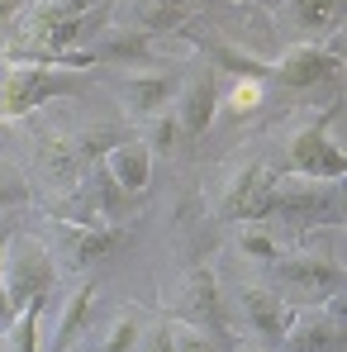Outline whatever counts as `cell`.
Returning a JSON list of instances; mask_svg holds the SVG:
<instances>
[{"label":"cell","instance_id":"6da1fadb","mask_svg":"<svg viewBox=\"0 0 347 352\" xmlns=\"http://www.w3.org/2000/svg\"><path fill=\"white\" fill-rule=\"evenodd\" d=\"M86 86H91V76H81V72H62V67H43V62L19 58V67H10L0 76V119H24L38 105L76 96Z\"/></svg>","mask_w":347,"mask_h":352},{"label":"cell","instance_id":"7a4b0ae2","mask_svg":"<svg viewBox=\"0 0 347 352\" xmlns=\"http://www.w3.org/2000/svg\"><path fill=\"white\" fill-rule=\"evenodd\" d=\"M58 281V262L38 238H10L0 257V286L10 291L14 309H24L34 295H48Z\"/></svg>","mask_w":347,"mask_h":352},{"label":"cell","instance_id":"3957f363","mask_svg":"<svg viewBox=\"0 0 347 352\" xmlns=\"http://www.w3.org/2000/svg\"><path fill=\"white\" fill-rule=\"evenodd\" d=\"M286 167H290V176H300V181L338 186V181L347 176V153L324 133V124H309V129H300V133L290 138Z\"/></svg>","mask_w":347,"mask_h":352},{"label":"cell","instance_id":"277c9868","mask_svg":"<svg viewBox=\"0 0 347 352\" xmlns=\"http://www.w3.org/2000/svg\"><path fill=\"white\" fill-rule=\"evenodd\" d=\"M271 267L295 300H328L343 291V262L328 252H295V257H276Z\"/></svg>","mask_w":347,"mask_h":352},{"label":"cell","instance_id":"5b68a950","mask_svg":"<svg viewBox=\"0 0 347 352\" xmlns=\"http://www.w3.org/2000/svg\"><path fill=\"white\" fill-rule=\"evenodd\" d=\"M58 238V252H67V267H91V262H105L124 243V229H105V224H76V219H58L53 224Z\"/></svg>","mask_w":347,"mask_h":352},{"label":"cell","instance_id":"8992f818","mask_svg":"<svg viewBox=\"0 0 347 352\" xmlns=\"http://www.w3.org/2000/svg\"><path fill=\"white\" fill-rule=\"evenodd\" d=\"M176 91H181V76H172V72H128V76L119 81V96H124L128 119L167 115V105L176 100Z\"/></svg>","mask_w":347,"mask_h":352},{"label":"cell","instance_id":"52a82bcc","mask_svg":"<svg viewBox=\"0 0 347 352\" xmlns=\"http://www.w3.org/2000/svg\"><path fill=\"white\" fill-rule=\"evenodd\" d=\"M338 72V48H319V43H295L281 53V62L271 67V76L286 91H309L319 81H328Z\"/></svg>","mask_w":347,"mask_h":352},{"label":"cell","instance_id":"ba28073f","mask_svg":"<svg viewBox=\"0 0 347 352\" xmlns=\"http://www.w3.org/2000/svg\"><path fill=\"white\" fill-rule=\"evenodd\" d=\"M219 110V86H214V72H195L190 81H181L172 100V115H176V129L186 138H200L210 129V119Z\"/></svg>","mask_w":347,"mask_h":352},{"label":"cell","instance_id":"9c48e42d","mask_svg":"<svg viewBox=\"0 0 347 352\" xmlns=\"http://www.w3.org/2000/svg\"><path fill=\"white\" fill-rule=\"evenodd\" d=\"M172 309L186 319V324H219L224 319V300H219V281H214V272H205V267H195V272H186L181 281H176V295H172Z\"/></svg>","mask_w":347,"mask_h":352},{"label":"cell","instance_id":"30bf717a","mask_svg":"<svg viewBox=\"0 0 347 352\" xmlns=\"http://www.w3.org/2000/svg\"><path fill=\"white\" fill-rule=\"evenodd\" d=\"M238 309H243V324L252 329V338L262 348H281V333L290 324V305H281V295L262 291V286H243L238 291Z\"/></svg>","mask_w":347,"mask_h":352},{"label":"cell","instance_id":"8fae6325","mask_svg":"<svg viewBox=\"0 0 347 352\" xmlns=\"http://www.w3.org/2000/svg\"><path fill=\"white\" fill-rule=\"evenodd\" d=\"M281 352H343V324L319 309H290V324L281 333Z\"/></svg>","mask_w":347,"mask_h":352},{"label":"cell","instance_id":"7c38bea8","mask_svg":"<svg viewBox=\"0 0 347 352\" xmlns=\"http://www.w3.org/2000/svg\"><path fill=\"white\" fill-rule=\"evenodd\" d=\"M100 167H105V176L115 181L119 190L138 195V190H148V181H153V153H148V143L124 138V143H110V148H105Z\"/></svg>","mask_w":347,"mask_h":352},{"label":"cell","instance_id":"4fadbf2b","mask_svg":"<svg viewBox=\"0 0 347 352\" xmlns=\"http://www.w3.org/2000/svg\"><path fill=\"white\" fill-rule=\"evenodd\" d=\"M91 309H96V286L86 281V286H76V291H71V300L62 305V314H58V329L38 338V352H67L71 343H76V338H81V329H86Z\"/></svg>","mask_w":347,"mask_h":352},{"label":"cell","instance_id":"5bb4252c","mask_svg":"<svg viewBox=\"0 0 347 352\" xmlns=\"http://www.w3.org/2000/svg\"><path fill=\"white\" fill-rule=\"evenodd\" d=\"M271 186V172L262 167V162H247L243 172L229 176V186H224V195H219V214L224 219H247V210L257 205V195Z\"/></svg>","mask_w":347,"mask_h":352},{"label":"cell","instance_id":"9a60e30c","mask_svg":"<svg viewBox=\"0 0 347 352\" xmlns=\"http://www.w3.org/2000/svg\"><path fill=\"white\" fill-rule=\"evenodd\" d=\"M128 14H133V29L167 34V29H181L190 19V0H133Z\"/></svg>","mask_w":347,"mask_h":352},{"label":"cell","instance_id":"2e32d148","mask_svg":"<svg viewBox=\"0 0 347 352\" xmlns=\"http://www.w3.org/2000/svg\"><path fill=\"white\" fill-rule=\"evenodd\" d=\"M153 53H157L153 34H143V29H133V24H119V29H110V34L100 38V48H96V62H115V58L153 62Z\"/></svg>","mask_w":347,"mask_h":352},{"label":"cell","instance_id":"e0dca14e","mask_svg":"<svg viewBox=\"0 0 347 352\" xmlns=\"http://www.w3.org/2000/svg\"><path fill=\"white\" fill-rule=\"evenodd\" d=\"M43 309H48V295H34L5 329V352H38V338H43Z\"/></svg>","mask_w":347,"mask_h":352},{"label":"cell","instance_id":"ac0fdd59","mask_svg":"<svg viewBox=\"0 0 347 352\" xmlns=\"http://www.w3.org/2000/svg\"><path fill=\"white\" fill-rule=\"evenodd\" d=\"M238 252H243L247 262H262V267H271V262L281 257V238L271 234L262 219H247V224L238 229Z\"/></svg>","mask_w":347,"mask_h":352},{"label":"cell","instance_id":"d6986e66","mask_svg":"<svg viewBox=\"0 0 347 352\" xmlns=\"http://www.w3.org/2000/svg\"><path fill=\"white\" fill-rule=\"evenodd\" d=\"M290 10V19L304 29V34H324V29H338V0H281Z\"/></svg>","mask_w":347,"mask_h":352},{"label":"cell","instance_id":"ffe728a7","mask_svg":"<svg viewBox=\"0 0 347 352\" xmlns=\"http://www.w3.org/2000/svg\"><path fill=\"white\" fill-rule=\"evenodd\" d=\"M262 100H267L262 76H233L229 96H224V110H229V115H257V110H262Z\"/></svg>","mask_w":347,"mask_h":352},{"label":"cell","instance_id":"44dd1931","mask_svg":"<svg viewBox=\"0 0 347 352\" xmlns=\"http://www.w3.org/2000/svg\"><path fill=\"white\" fill-rule=\"evenodd\" d=\"M167 348H172V352H219V343H214L200 324L172 319V324H167Z\"/></svg>","mask_w":347,"mask_h":352},{"label":"cell","instance_id":"7402d4cb","mask_svg":"<svg viewBox=\"0 0 347 352\" xmlns=\"http://www.w3.org/2000/svg\"><path fill=\"white\" fill-rule=\"evenodd\" d=\"M91 10H96V0H38V5H34V14H29V29H34V24L81 19V14H91Z\"/></svg>","mask_w":347,"mask_h":352},{"label":"cell","instance_id":"603a6c76","mask_svg":"<svg viewBox=\"0 0 347 352\" xmlns=\"http://www.w3.org/2000/svg\"><path fill=\"white\" fill-rule=\"evenodd\" d=\"M138 338H143L138 314H119L115 324L105 329V343H100V352H133V348H138Z\"/></svg>","mask_w":347,"mask_h":352},{"label":"cell","instance_id":"cb8c5ba5","mask_svg":"<svg viewBox=\"0 0 347 352\" xmlns=\"http://www.w3.org/2000/svg\"><path fill=\"white\" fill-rule=\"evenodd\" d=\"M14 205H29V186L10 172V167H0V214L14 210Z\"/></svg>","mask_w":347,"mask_h":352},{"label":"cell","instance_id":"d4e9b609","mask_svg":"<svg viewBox=\"0 0 347 352\" xmlns=\"http://www.w3.org/2000/svg\"><path fill=\"white\" fill-rule=\"evenodd\" d=\"M176 115H157L153 119V143H148V153H172L176 148Z\"/></svg>","mask_w":347,"mask_h":352},{"label":"cell","instance_id":"484cf974","mask_svg":"<svg viewBox=\"0 0 347 352\" xmlns=\"http://www.w3.org/2000/svg\"><path fill=\"white\" fill-rule=\"evenodd\" d=\"M14 314H19V309H14V300H10V291L0 286V333L10 329V319H14Z\"/></svg>","mask_w":347,"mask_h":352},{"label":"cell","instance_id":"4316f807","mask_svg":"<svg viewBox=\"0 0 347 352\" xmlns=\"http://www.w3.org/2000/svg\"><path fill=\"white\" fill-rule=\"evenodd\" d=\"M14 238V229H10V219H0V257H5V243Z\"/></svg>","mask_w":347,"mask_h":352},{"label":"cell","instance_id":"83f0119b","mask_svg":"<svg viewBox=\"0 0 347 352\" xmlns=\"http://www.w3.org/2000/svg\"><path fill=\"white\" fill-rule=\"evenodd\" d=\"M14 10H19V5H5V0H0V24H5V19H10Z\"/></svg>","mask_w":347,"mask_h":352},{"label":"cell","instance_id":"f1b7e54d","mask_svg":"<svg viewBox=\"0 0 347 352\" xmlns=\"http://www.w3.org/2000/svg\"><path fill=\"white\" fill-rule=\"evenodd\" d=\"M5 5H19V0H5Z\"/></svg>","mask_w":347,"mask_h":352},{"label":"cell","instance_id":"f546056e","mask_svg":"<svg viewBox=\"0 0 347 352\" xmlns=\"http://www.w3.org/2000/svg\"><path fill=\"white\" fill-rule=\"evenodd\" d=\"M247 352H252V348H247Z\"/></svg>","mask_w":347,"mask_h":352}]
</instances>
